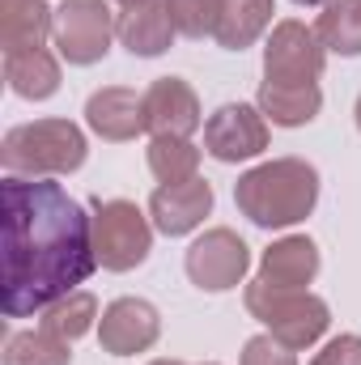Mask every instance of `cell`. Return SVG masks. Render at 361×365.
<instances>
[{
	"label": "cell",
	"mask_w": 361,
	"mask_h": 365,
	"mask_svg": "<svg viewBox=\"0 0 361 365\" xmlns=\"http://www.w3.org/2000/svg\"><path fill=\"white\" fill-rule=\"evenodd\" d=\"M247 310H251V319H260L268 327V336H276L280 344H289L293 353L310 349L327 331V323H332L323 297H315L306 289H272L264 280L247 284Z\"/></svg>",
	"instance_id": "obj_4"
},
{
	"label": "cell",
	"mask_w": 361,
	"mask_h": 365,
	"mask_svg": "<svg viewBox=\"0 0 361 365\" xmlns=\"http://www.w3.org/2000/svg\"><path fill=\"white\" fill-rule=\"evenodd\" d=\"M319 200V170L302 158H276L234 182V204L247 221L264 230L298 225L315 212Z\"/></svg>",
	"instance_id": "obj_2"
},
{
	"label": "cell",
	"mask_w": 361,
	"mask_h": 365,
	"mask_svg": "<svg viewBox=\"0 0 361 365\" xmlns=\"http://www.w3.org/2000/svg\"><path fill=\"white\" fill-rule=\"evenodd\" d=\"M319 106H323L319 86H272V81L260 86V110L268 115L272 123H280V128L310 123L319 115Z\"/></svg>",
	"instance_id": "obj_19"
},
{
	"label": "cell",
	"mask_w": 361,
	"mask_h": 365,
	"mask_svg": "<svg viewBox=\"0 0 361 365\" xmlns=\"http://www.w3.org/2000/svg\"><path fill=\"white\" fill-rule=\"evenodd\" d=\"M119 4H141V0H119Z\"/></svg>",
	"instance_id": "obj_30"
},
{
	"label": "cell",
	"mask_w": 361,
	"mask_h": 365,
	"mask_svg": "<svg viewBox=\"0 0 361 365\" xmlns=\"http://www.w3.org/2000/svg\"><path fill=\"white\" fill-rule=\"evenodd\" d=\"M158 331H162V319H158V310H153L149 302H141V297H119V302H111V306L102 310V319H98V340H102V349H106L111 357H132V353L153 349Z\"/></svg>",
	"instance_id": "obj_10"
},
{
	"label": "cell",
	"mask_w": 361,
	"mask_h": 365,
	"mask_svg": "<svg viewBox=\"0 0 361 365\" xmlns=\"http://www.w3.org/2000/svg\"><path fill=\"white\" fill-rule=\"evenodd\" d=\"M93 319H98L93 293H68V297H60L56 306L43 310V331H51V336H60V340L73 344V340H81L93 327Z\"/></svg>",
	"instance_id": "obj_23"
},
{
	"label": "cell",
	"mask_w": 361,
	"mask_h": 365,
	"mask_svg": "<svg viewBox=\"0 0 361 365\" xmlns=\"http://www.w3.org/2000/svg\"><path fill=\"white\" fill-rule=\"evenodd\" d=\"M247 268H251V251L234 230H208L187 247V276H191V284H200L208 293L234 289L247 276Z\"/></svg>",
	"instance_id": "obj_8"
},
{
	"label": "cell",
	"mask_w": 361,
	"mask_h": 365,
	"mask_svg": "<svg viewBox=\"0 0 361 365\" xmlns=\"http://www.w3.org/2000/svg\"><path fill=\"white\" fill-rule=\"evenodd\" d=\"M93 255L106 272H132L149 259L153 230L132 200H93Z\"/></svg>",
	"instance_id": "obj_5"
},
{
	"label": "cell",
	"mask_w": 361,
	"mask_h": 365,
	"mask_svg": "<svg viewBox=\"0 0 361 365\" xmlns=\"http://www.w3.org/2000/svg\"><path fill=\"white\" fill-rule=\"evenodd\" d=\"M221 9H225V0H166V13H171L175 30L187 34V38L213 34L217 21H221Z\"/></svg>",
	"instance_id": "obj_24"
},
{
	"label": "cell",
	"mask_w": 361,
	"mask_h": 365,
	"mask_svg": "<svg viewBox=\"0 0 361 365\" xmlns=\"http://www.w3.org/2000/svg\"><path fill=\"white\" fill-rule=\"evenodd\" d=\"M149 170L162 182H187L200 170V149L187 136H153L149 140Z\"/></svg>",
	"instance_id": "obj_21"
},
{
	"label": "cell",
	"mask_w": 361,
	"mask_h": 365,
	"mask_svg": "<svg viewBox=\"0 0 361 365\" xmlns=\"http://www.w3.org/2000/svg\"><path fill=\"white\" fill-rule=\"evenodd\" d=\"M319 272V247L306 234H289L272 242L260 259V280L272 289H306Z\"/></svg>",
	"instance_id": "obj_15"
},
{
	"label": "cell",
	"mask_w": 361,
	"mask_h": 365,
	"mask_svg": "<svg viewBox=\"0 0 361 365\" xmlns=\"http://www.w3.org/2000/svg\"><path fill=\"white\" fill-rule=\"evenodd\" d=\"M323 43L302 21H276L264 47V81L272 86H315L323 73Z\"/></svg>",
	"instance_id": "obj_6"
},
{
	"label": "cell",
	"mask_w": 361,
	"mask_h": 365,
	"mask_svg": "<svg viewBox=\"0 0 361 365\" xmlns=\"http://www.w3.org/2000/svg\"><path fill=\"white\" fill-rule=\"evenodd\" d=\"M56 34V13L43 0H0V47L4 56L43 47Z\"/></svg>",
	"instance_id": "obj_16"
},
{
	"label": "cell",
	"mask_w": 361,
	"mask_h": 365,
	"mask_svg": "<svg viewBox=\"0 0 361 365\" xmlns=\"http://www.w3.org/2000/svg\"><path fill=\"white\" fill-rule=\"evenodd\" d=\"M238 365H298V357H293V349L280 344L276 336H251Z\"/></svg>",
	"instance_id": "obj_25"
},
{
	"label": "cell",
	"mask_w": 361,
	"mask_h": 365,
	"mask_svg": "<svg viewBox=\"0 0 361 365\" xmlns=\"http://www.w3.org/2000/svg\"><path fill=\"white\" fill-rule=\"evenodd\" d=\"M272 13H276L272 0H225L213 38H217L225 51H243V47H251V43L268 30Z\"/></svg>",
	"instance_id": "obj_18"
},
{
	"label": "cell",
	"mask_w": 361,
	"mask_h": 365,
	"mask_svg": "<svg viewBox=\"0 0 361 365\" xmlns=\"http://www.w3.org/2000/svg\"><path fill=\"white\" fill-rule=\"evenodd\" d=\"M86 123L102 140H132L141 136L145 123V93L123 90V86H106L86 102Z\"/></svg>",
	"instance_id": "obj_13"
},
{
	"label": "cell",
	"mask_w": 361,
	"mask_h": 365,
	"mask_svg": "<svg viewBox=\"0 0 361 365\" xmlns=\"http://www.w3.org/2000/svg\"><path fill=\"white\" fill-rule=\"evenodd\" d=\"M119 43L132 56H162L175 43V21L166 13V0H141V4H123L119 21H115Z\"/></svg>",
	"instance_id": "obj_14"
},
{
	"label": "cell",
	"mask_w": 361,
	"mask_h": 365,
	"mask_svg": "<svg viewBox=\"0 0 361 365\" xmlns=\"http://www.w3.org/2000/svg\"><path fill=\"white\" fill-rule=\"evenodd\" d=\"M145 123L153 136H191L200 128V98L179 77H162L145 93Z\"/></svg>",
	"instance_id": "obj_12"
},
{
	"label": "cell",
	"mask_w": 361,
	"mask_h": 365,
	"mask_svg": "<svg viewBox=\"0 0 361 365\" xmlns=\"http://www.w3.org/2000/svg\"><path fill=\"white\" fill-rule=\"evenodd\" d=\"M204 149L217 162H247L268 149V123L255 106L230 102L204 123Z\"/></svg>",
	"instance_id": "obj_9"
},
{
	"label": "cell",
	"mask_w": 361,
	"mask_h": 365,
	"mask_svg": "<svg viewBox=\"0 0 361 365\" xmlns=\"http://www.w3.org/2000/svg\"><path fill=\"white\" fill-rule=\"evenodd\" d=\"M4 81H9V90L17 93V98L39 102V98H51V93L60 90V64L43 47L13 51V56H4Z\"/></svg>",
	"instance_id": "obj_17"
},
{
	"label": "cell",
	"mask_w": 361,
	"mask_h": 365,
	"mask_svg": "<svg viewBox=\"0 0 361 365\" xmlns=\"http://www.w3.org/2000/svg\"><path fill=\"white\" fill-rule=\"evenodd\" d=\"M213 212V187L204 179H187V182H162L149 195V217L162 234L179 238L191 234L204 217Z\"/></svg>",
	"instance_id": "obj_11"
},
{
	"label": "cell",
	"mask_w": 361,
	"mask_h": 365,
	"mask_svg": "<svg viewBox=\"0 0 361 365\" xmlns=\"http://www.w3.org/2000/svg\"><path fill=\"white\" fill-rule=\"evenodd\" d=\"M353 115H357V128H361V98H357V110H353Z\"/></svg>",
	"instance_id": "obj_28"
},
{
	"label": "cell",
	"mask_w": 361,
	"mask_h": 365,
	"mask_svg": "<svg viewBox=\"0 0 361 365\" xmlns=\"http://www.w3.org/2000/svg\"><path fill=\"white\" fill-rule=\"evenodd\" d=\"M4 204V284L0 306L9 319L56 306L77 293L98 268L90 212L60 187L9 175L0 187Z\"/></svg>",
	"instance_id": "obj_1"
},
{
	"label": "cell",
	"mask_w": 361,
	"mask_h": 365,
	"mask_svg": "<svg viewBox=\"0 0 361 365\" xmlns=\"http://www.w3.org/2000/svg\"><path fill=\"white\" fill-rule=\"evenodd\" d=\"M310 365H361V336H336Z\"/></svg>",
	"instance_id": "obj_26"
},
{
	"label": "cell",
	"mask_w": 361,
	"mask_h": 365,
	"mask_svg": "<svg viewBox=\"0 0 361 365\" xmlns=\"http://www.w3.org/2000/svg\"><path fill=\"white\" fill-rule=\"evenodd\" d=\"M68 340L51 336V331H13L4 344V365H68Z\"/></svg>",
	"instance_id": "obj_22"
},
{
	"label": "cell",
	"mask_w": 361,
	"mask_h": 365,
	"mask_svg": "<svg viewBox=\"0 0 361 365\" xmlns=\"http://www.w3.org/2000/svg\"><path fill=\"white\" fill-rule=\"evenodd\" d=\"M315 34L336 56H361V0H327Z\"/></svg>",
	"instance_id": "obj_20"
},
{
	"label": "cell",
	"mask_w": 361,
	"mask_h": 365,
	"mask_svg": "<svg viewBox=\"0 0 361 365\" xmlns=\"http://www.w3.org/2000/svg\"><path fill=\"white\" fill-rule=\"evenodd\" d=\"M115 17L106 0H64L56 9V47L68 64H98L111 51Z\"/></svg>",
	"instance_id": "obj_7"
},
{
	"label": "cell",
	"mask_w": 361,
	"mask_h": 365,
	"mask_svg": "<svg viewBox=\"0 0 361 365\" xmlns=\"http://www.w3.org/2000/svg\"><path fill=\"white\" fill-rule=\"evenodd\" d=\"M0 162L9 175H73L81 170L86 162V136L77 123L68 119H34V123H21L4 136L0 145Z\"/></svg>",
	"instance_id": "obj_3"
},
{
	"label": "cell",
	"mask_w": 361,
	"mask_h": 365,
	"mask_svg": "<svg viewBox=\"0 0 361 365\" xmlns=\"http://www.w3.org/2000/svg\"><path fill=\"white\" fill-rule=\"evenodd\" d=\"M149 365H183V361H149Z\"/></svg>",
	"instance_id": "obj_29"
},
{
	"label": "cell",
	"mask_w": 361,
	"mask_h": 365,
	"mask_svg": "<svg viewBox=\"0 0 361 365\" xmlns=\"http://www.w3.org/2000/svg\"><path fill=\"white\" fill-rule=\"evenodd\" d=\"M293 4H327V0H293Z\"/></svg>",
	"instance_id": "obj_27"
}]
</instances>
